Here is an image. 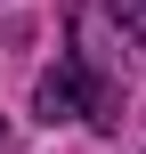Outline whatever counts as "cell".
<instances>
[{
    "label": "cell",
    "instance_id": "obj_1",
    "mask_svg": "<svg viewBox=\"0 0 146 154\" xmlns=\"http://www.w3.org/2000/svg\"><path fill=\"white\" fill-rule=\"evenodd\" d=\"M41 114L49 122H65V114H89V122H114V106H106V89L81 73V65H57L49 81H41Z\"/></svg>",
    "mask_w": 146,
    "mask_h": 154
},
{
    "label": "cell",
    "instance_id": "obj_2",
    "mask_svg": "<svg viewBox=\"0 0 146 154\" xmlns=\"http://www.w3.org/2000/svg\"><path fill=\"white\" fill-rule=\"evenodd\" d=\"M114 24H122V32L146 49V0H114Z\"/></svg>",
    "mask_w": 146,
    "mask_h": 154
}]
</instances>
